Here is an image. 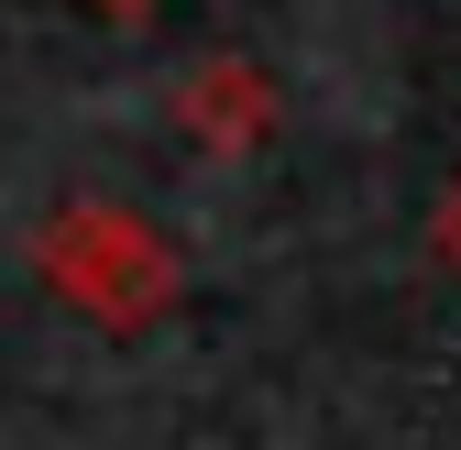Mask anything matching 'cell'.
Returning a JSON list of instances; mask_svg holds the SVG:
<instances>
[{"label":"cell","instance_id":"cell-2","mask_svg":"<svg viewBox=\"0 0 461 450\" xmlns=\"http://www.w3.org/2000/svg\"><path fill=\"white\" fill-rule=\"evenodd\" d=\"M176 122L209 154H253L275 132V88H264V67H242V55H209V67H187V88H176Z\"/></svg>","mask_w":461,"mask_h":450},{"label":"cell","instance_id":"cell-1","mask_svg":"<svg viewBox=\"0 0 461 450\" xmlns=\"http://www.w3.org/2000/svg\"><path fill=\"white\" fill-rule=\"evenodd\" d=\"M33 264H44V286L67 297V308H88L99 329H143V319H165L176 308V242L154 231V220H132V209H99V198H77V209H55L44 231H33Z\"/></svg>","mask_w":461,"mask_h":450},{"label":"cell","instance_id":"cell-3","mask_svg":"<svg viewBox=\"0 0 461 450\" xmlns=\"http://www.w3.org/2000/svg\"><path fill=\"white\" fill-rule=\"evenodd\" d=\"M429 253L461 274V187H450V198H439V220H429Z\"/></svg>","mask_w":461,"mask_h":450},{"label":"cell","instance_id":"cell-4","mask_svg":"<svg viewBox=\"0 0 461 450\" xmlns=\"http://www.w3.org/2000/svg\"><path fill=\"white\" fill-rule=\"evenodd\" d=\"M99 12H122V22H132V12H154V0H99Z\"/></svg>","mask_w":461,"mask_h":450}]
</instances>
